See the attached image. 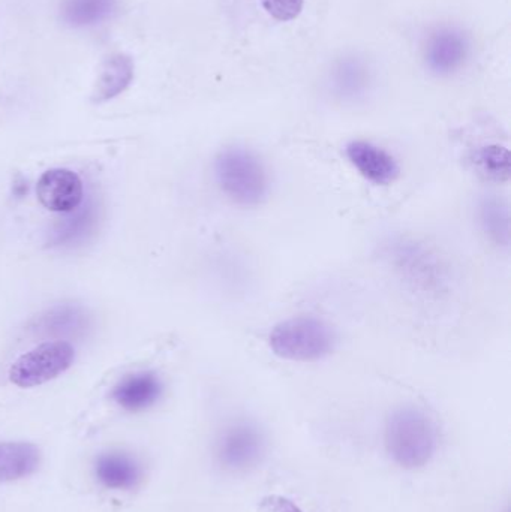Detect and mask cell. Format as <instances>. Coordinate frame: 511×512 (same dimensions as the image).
Masks as SVG:
<instances>
[{"mask_svg": "<svg viewBox=\"0 0 511 512\" xmlns=\"http://www.w3.org/2000/svg\"><path fill=\"white\" fill-rule=\"evenodd\" d=\"M470 53L471 42L467 33L458 27H441L426 42V65L435 75L447 77L465 65Z\"/></svg>", "mask_w": 511, "mask_h": 512, "instance_id": "8", "label": "cell"}, {"mask_svg": "<svg viewBox=\"0 0 511 512\" xmlns=\"http://www.w3.org/2000/svg\"><path fill=\"white\" fill-rule=\"evenodd\" d=\"M384 447L390 459L407 471L425 468L440 447V430L434 418L419 406H399L384 426Z\"/></svg>", "mask_w": 511, "mask_h": 512, "instance_id": "2", "label": "cell"}, {"mask_svg": "<svg viewBox=\"0 0 511 512\" xmlns=\"http://www.w3.org/2000/svg\"><path fill=\"white\" fill-rule=\"evenodd\" d=\"M345 158L366 182L380 188L393 185L401 174L395 155L368 140H353L345 146Z\"/></svg>", "mask_w": 511, "mask_h": 512, "instance_id": "7", "label": "cell"}, {"mask_svg": "<svg viewBox=\"0 0 511 512\" xmlns=\"http://www.w3.org/2000/svg\"><path fill=\"white\" fill-rule=\"evenodd\" d=\"M477 222L489 242L500 248L510 245V209L498 195H486L477 206Z\"/></svg>", "mask_w": 511, "mask_h": 512, "instance_id": "17", "label": "cell"}, {"mask_svg": "<svg viewBox=\"0 0 511 512\" xmlns=\"http://www.w3.org/2000/svg\"><path fill=\"white\" fill-rule=\"evenodd\" d=\"M75 351L68 342H45L20 355L9 367V381L18 388H35L59 378L72 366Z\"/></svg>", "mask_w": 511, "mask_h": 512, "instance_id": "6", "label": "cell"}, {"mask_svg": "<svg viewBox=\"0 0 511 512\" xmlns=\"http://www.w3.org/2000/svg\"><path fill=\"white\" fill-rule=\"evenodd\" d=\"M99 219V207L93 198L89 203L83 204L71 212V216L60 222L59 227L54 228L50 237V245L57 248H71L80 245L87 237L92 236L96 230Z\"/></svg>", "mask_w": 511, "mask_h": 512, "instance_id": "16", "label": "cell"}, {"mask_svg": "<svg viewBox=\"0 0 511 512\" xmlns=\"http://www.w3.org/2000/svg\"><path fill=\"white\" fill-rule=\"evenodd\" d=\"M474 170L495 183H506L510 179V152L501 144H486L474 150L471 155Z\"/></svg>", "mask_w": 511, "mask_h": 512, "instance_id": "19", "label": "cell"}, {"mask_svg": "<svg viewBox=\"0 0 511 512\" xmlns=\"http://www.w3.org/2000/svg\"><path fill=\"white\" fill-rule=\"evenodd\" d=\"M267 14L278 21H291L299 17L305 0H261Z\"/></svg>", "mask_w": 511, "mask_h": 512, "instance_id": "20", "label": "cell"}, {"mask_svg": "<svg viewBox=\"0 0 511 512\" xmlns=\"http://www.w3.org/2000/svg\"><path fill=\"white\" fill-rule=\"evenodd\" d=\"M371 87V69L359 57H345L336 63L330 74V92L342 102L362 101Z\"/></svg>", "mask_w": 511, "mask_h": 512, "instance_id": "11", "label": "cell"}, {"mask_svg": "<svg viewBox=\"0 0 511 512\" xmlns=\"http://www.w3.org/2000/svg\"><path fill=\"white\" fill-rule=\"evenodd\" d=\"M267 345L275 357L290 363H318L338 346L336 328L315 315H297L273 325Z\"/></svg>", "mask_w": 511, "mask_h": 512, "instance_id": "3", "label": "cell"}, {"mask_svg": "<svg viewBox=\"0 0 511 512\" xmlns=\"http://www.w3.org/2000/svg\"><path fill=\"white\" fill-rule=\"evenodd\" d=\"M117 0H62L60 20L71 29L98 26L113 17Z\"/></svg>", "mask_w": 511, "mask_h": 512, "instance_id": "18", "label": "cell"}, {"mask_svg": "<svg viewBox=\"0 0 511 512\" xmlns=\"http://www.w3.org/2000/svg\"><path fill=\"white\" fill-rule=\"evenodd\" d=\"M213 177L221 194L239 209H258L272 192L269 165L245 144H230L216 153Z\"/></svg>", "mask_w": 511, "mask_h": 512, "instance_id": "1", "label": "cell"}, {"mask_svg": "<svg viewBox=\"0 0 511 512\" xmlns=\"http://www.w3.org/2000/svg\"><path fill=\"white\" fill-rule=\"evenodd\" d=\"M41 450L30 442H0V484L24 480L38 471Z\"/></svg>", "mask_w": 511, "mask_h": 512, "instance_id": "13", "label": "cell"}, {"mask_svg": "<svg viewBox=\"0 0 511 512\" xmlns=\"http://www.w3.org/2000/svg\"><path fill=\"white\" fill-rule=\"evenodd\" d=\"M89 327V318L83 307L62 304L53 307L36 322L35 330L39 336L54 337V339H69L80 337Z\"/></svg>", "mask_w": 511, "mask_h": 512, "instance_id": "15", "label": "cell"}, {"mask_svg": "<svg viewBox=\"0 0 511 512\" xmlns=\"http://www.w3.org/2000/svg\"><path fill=\"white\" fill-rule=\"evenodd\" d=\"M93 474L102 487L108 490H132L143 478L140 463L123 451H107L99 454L93 463Z\"/></svg>", "mask_w": 511, "mask_h": 512, "instance_id": "10", "label": "cell"}, {"mask_svg": "<svg viewBox=\"0 0 511 512\" xmlns=\"http://www.w3.org/2000/svg\"><path fill=\"white\" fill-rule=\"evenodd\" d=\"M384 256L399 279L414 291L438 294L447 286V267L431 246L413 237H396L386 243Z\"/></svg>", "mask_w": 511, "mask_h": 512, "instance_id": "4", "label": "cell"}, {"mask_svg": "<svg viewBox=\"0 0 511 512\" xmlns=\"http://www.w3.org/2000/svg\"><path fill=\"white\" fill-rule=\"evenodd\" d=\"M134 60L128 54H114L102 65L93 89L92 101L95 104L111 101L122 95L134 80Z\"/></svg>", "mask_w": 511, "mask_h": 512, "instance_id": "14", "label": "cell"}, {"mask_svg": "<svg viewBox=\"0 0 511 512\" xmlns=\"http://www.w3.org/2000/svg\"><path fill=\"white\" fill-rule=\"evenodd\" d=\"M36 197L41 206L50 212H74L84 200L83 180L68 168H53L39 177Z\"/></svg>", "mask_w": 511, "mask_h": 512, "instance_id": "9", "label": "cell"}, {"mask_svg": "<svg viewBox=\"0 0 511 512\" xmlns=\"http://www.w3.org/2000/svg\"><path fill=\"white\" fill-rule=\"evenodd\" d=\"M266 448V436L257 424L237 420L219 433L215 445L216 462L225 472L245 474L260 465Z\"/></svg>", "mask_w": 511, "mask_h": 512, "instance_id": "5", "label": "cell"}, {"mask_svg": "<svg viewBox=\"0 0 511 512\" xmlns=\"http://www.w3.org/2000/svg\"><path fill=\"white\" fill-rule=\"evenodd\" d=\"M162 394V382L153 372H140L125 376L114 387L111 397L114 402L129 412L149 409L158 402Z\"/></svg>", "mask_w": 511, "mask_h": 512, "instance_id": "12", "label": "cell"}]
</instances>
